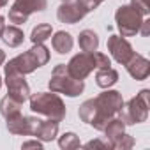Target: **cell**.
Masks as SVG:
<instances>
[{
	"mask_svg": "<svg viewBox=\"0 0 150 150\" xmlns=\"http://www.w3.org/2000/svg\"><path fill=\"white\" fill-rule=\"evenodd\" d=\"M125 69H127V72L131 74L134 80L143 81V80L148 78V74H150V62H148L143 55L134 53V55L129 58V62L125 64Z\"/></svg>",
	"mask_w": 150,
	"mask_h": 150,
	"instance_id": "13",
	"label": "cell"
},
{
	"mask_svg": "<svg viewBox=\"0 0 150 150\" xmlns=\"http://www.w3.org/2000/svg\"><path fill=\"white\" fill-rule=\"evenodd\" d=\"M48 60H50V50L44 44H34L28 51L11 58L4 65V71H18L21 74H30L35 69L46 65Z\"/></svg>",
	"mask_w": 150,
	"mask_h": 150,
	"instance_id": "2",
	"label": "cell"
},
{
	"mask_svg": "<svg viewBox=\"0 0 150 150\" xmlns=\"http://www.w3.org/2000/svg\"><path fill=\"white\" fill-rule=\"evenodd\" d=\"M78 44H80L81 51L94 53V51H97V48H99V37H97V34H96L94 30L87 28V30H81V32H80Z\"/></svg>",
	"mask_w": 150,
	"mask_h": 150,
	"instance_id": "18",
	"label": "cell"
},
{
	"mask_svg": "<svg viewBox=\"0 0 150 150\" xmlns=\"http://www.w3.org/2000/svg\"><path fill=\"white\" fill-rule=\"evenodd\" d=\"M4 28H6V18H4V16H0V35H2Z\"/></svg>",
	"mask_w": 150,
	"mask_h": 150,
	"instance_id": "29",
	"label": "cell"
},
{
	"mask_svg": "<svg viewBox=\"0 0 150 150\" xmlns=\"http://www.w3.org/2000/svg\"><path fill=\"white\" fill-rule=\"evenodd\" d=\"M7 120V131L13 134H23V136H35L37 127L41 124V118L37 117H25V115H16Z\"/></svg>",
	"mask_w": 150,
	"mask_h": 150,
	"instance_id": "10",
	"label": "cell"
},
{
	"mask_svg": "<svg viewBox=\"0 0 150 150\" xmlns=\"http://www.w3.org/2000/svg\"><path fill=\"white\" fill-rule=\"evenodd\" d=\"M30 110L37 115H42L46 118L62 122L65 118V104L55 92H37L30 97Z\"/></svg>",
	"mask_w": 150,
	"mask_h": 150,
	"instance_id": "4",
	"label": "cell"
},
{
	"mask_svg": "<svg viewBox=\"0 0 150 150\" xmlns=\"http://www.w3.org/2000/svg\"><path fill=\"white\" fill-rule=\"evenodd\" d=\"M48 87H50L51 92L64 94L67 97H76V96H80L85 90L83 80L72 78L71 74H69V71H67V65L65 64L55 65V69L51 71V78H50Z\"/></svg>",
	"mask_w": 150,
	"mask_h": 150,
	"instance_id": "5",
	"label": "cell"
},
{
	"mask_svg": "<svg viewBox=\"0 0 150 150\" xmlns=\"http://www.w3.org/2000/svg\"><path fill=\"white\" fill-rule=\"evenodd\" d=\"M72 44H74L72 35H71L69 32H65V30L55 32V35L51 37V46H53V50H55L57 53H60V55L69 53V51L72 50Z\"/></svg>",
	"mask_w": 150,
	"mask_h": 150,
	"instance_id": "14",
	"label": "cell"
},
{
	"mask_svg": "<svg viewBox=\"0 0 150 150\" xmlns=\"http://www.w3.org/2000/svg\"><path fill=\"white\" fill-rule=\"evenodd\" d=\"M148 106H150V90L143 88L136 97L129 99L127 104L122 106V110L118 111V118L125 125L141 124L148 118Z\"/></svg>",
	"mask_w": 150,
	"mask_h": 150,
	"instance_id": "6",
	"label": "cell"
},
{
	"mask_svg": "<svg viewBox=\"0 0 150 150\" xmlns=\"http://www.w3.org/2000/svg\"><path fill=\"white\" fill-rule=\"evenodd\" d=\"M87 16L85 9L78 4V2H62V6L58 7L57 11V18L58 21L62 23H67V25H74V23H78L80 20H83Z\"/></svg>",
	"mask_w": 150,
	"mask_h": 150,
	"instance_id": "12",
	"label": "cell"
},
{
	"mask_svg": "<svg viewBox=\"0 0 150 150\" xmlns=\"http://www.w3.org/2000/svg\"><path fill=\"white\" fill-rule=\"evenodd\" d=\"M6 74V85H7V96L20 101L21 104L30 97V87L25 80V74L18 71H4Z\"/></svg>",
	"mask_w": 150,
	"mask_h": 150,
	"instance_id": "9",
	"label": "cell"
},
{
	"mask_svg": "<svg viewBox=\"0 0 150 150\" xmlns=\"http://www.w3.org/2000/svg\"><path fill=\"white\" fill-rule=\"evenodd\" d=\"M101 2H103V0H101Z\"/></svg>",
	"mask_w": 150,
	"mask_h": 150,
	"instance_id": "34",
	"label": "cell"
},
{
	"mask_svg": "<svg viewBox=\"0 0 150 150\" xmlns=\"http://www.w3.org/2000/svg\"><path fill=\"white\" fill-rule=\"evenodd\" d=\"M21 148H37V150H41V148H42V141H39V139H30V141H25V143L21 145Z\"/></svg>",
	"mask_w": 150,
	"mask_h": 150,
	"instance_id": "28",
	"label": "cell"
},
{
	"mask_svg": "<svg viewBox=\"0 0 150 150\" xmlns=\"http://www.w3.org/2000/svg\"><path fill=\"white\" fill-rule=\"evenodd\" d=\"M0 2H2L4 6H7V2H9V0H0Z\"/></svg>",
	"mask_w": 150,
	"mask_h": 150,
	"instance_id": "31",
	"label": "cell"
},
{
	"mask_svg": "<svg viewBox=\"0 0 150 150\" xmlns=\"http://www.w3.org/2000/svg\"><path fill=\"white\" fill-rule=\"evenodd\" d=\"M51 34H53L51 25H50V23H41V25H37V27L32 28L30 41H32L34 44H44V41L51 37Z\"/></svg>",
	"mask_w": 150,
	"mask_h": 150,
	"instance_id": "20",
	"label": "cell"
},
{
	"mask_svg": "<svg viewBox=\"0 0 150 150\" xmlns=\"http://www.w3.org/2000/svg\"><path fill=\"white\" fill-rule=\"evenodd\" d=\"M48 7V0H14L9 9V21L23 25L32 13H41Z\"/></svg>",
	"mask_w": 150,
	"mask_h": 150,
	"instance_id": "8",
	"label": "cell"
},
{
	"mask_svg": "<svg viewBox=\"0 0 150 150\" xmlns=\"http://www.w3.org/2000/svg\"><path fill=\"white\" fill-rule=\"evenodd\" d=\"M103 131H104V134H106V139L111 143L113 139H117V138L125 131V124H124L120 118H115V117H113V118L106 124V127H104ZM110 146H111V145H110Z\"/></svg>",
	"mask_w": 150,
	"mask_h": 150,
	"instance_id": "21",
	"label": "cell"
},
{
	"mask_svg": "<svg viewBox=\"0 0 150 150\" xmlns=\"http://www.w3.org/2000/svg\"><path fill=\"white\" fill-rule=\"evenodd\" d=\"M85 148H111V146H110V141L94 139V141H88V143L85 145Z\"/></svg>",
	"mask_w": 150,
	"mask_h": 150,
	"instance_id": "26",
	"label": "cell"
},
{
	"mask_svg": "<svg viewBox=\"0 0 150 150\" xmlns=\"http://www.w3.org/2000/svg\"><path fill=\"white\" fill-rule=\"evenodd\" d=\"M2 7H4V4H2V2H0V9H2Z\"/></svg>",
	"mask_w": 150,
	"mask_h": 150,
	"instance_id": "33",
	"label": "cell"
},
{
	"mask_svg": "<svg viewBox=\"0 0 150 150\" xmlns=\"http://www.w3.org/2000/svg\"><path fill=\"white\" fill-rule=\"evenodd\" d=\"M0 113L4 115V118H11L21 113V103L13 99L11 96H6L2 101H0Z\"/></svg>",
	"mask_w": 150,
	"mask_h": 150,
	"instance_id": "19",
	"label": "cell"
},
{
	"mask_svg": "<svg viewBox=\"0 0 150 150\" xmlns=\"http://www.w3.org/2000/svg\"><path fill=\"white\" fill-rule=\"evenodd\" d=\"M103 67H111V60H110L108 55L99 53V51L78 53V55H74L67 64L69 74L72 78H76V80H85L94 69H103Z\"/></svg>",
	"mask_w": 150,
	"mask_h": 150,
	"instance_id": "3",
	"label": "cell"
},
{
	"mask_svg": "<svg viewBox=\"0 0 150 150\" xmlns=\"http://www.w3.org/2000/svg\"><path fill=\"white\" fill-rule=\"evenodd\" d=\"M76 2L85 9V13L88 14V13H92L94 9H97L99 6H101V0H76Z\"/></svg>",
	"mask_w": 150,
	"mask_h": 150,
	"instance_id": "25",
	"label": "cell"
},
{
	"mask_svg": "<svg viewBox=\"0 0 150 150\" xmlns=\"http://www.w3.org/2000/svg\"><path fill=\"white\" fill-rule=\"evenodd\" d=\"M118 81V72L113 67H103L96 72V83L101 88H110Z\"/></svg>",
	"mask_w": 150,
	"mask_h": 150,
	"instance_id": "17",
	"label": "cell"
},
{
	"mask_svg": "<svg viewBox=\"0 0 150 150\" xmlns=\"http://www.w3.org/2000/svg\"><path fill=\"white\" fill-rule=\"evenodd\" d=\"M0 88H2V78H0Z\"/></svg>",
	"mask_w": 150,
	"mask_h": 150,
	"instance_id": "32",
	"label": "cell"
},
{
	"mask_svg": "<svg viewBox=\"0 0 150 150\" xmlns=\"http://www.w3.org/2000/svg\"><path fill=\"white\" fill-rule=\"evenodd\" d=\"M134 138L132 136H129V134H125V132H122L117 139H113L110 145H111V148H117V150H129V148H132L134 146Z\"/></svg>",
	"mask_w": 150,
	"mask_h": 150,
	"instance_id": "23",
	"label": "cell"
},
{
	"mask_svg": "<svg viewBox=\"0 0 150 150\" xmlns=\"http://www.w3.org/2000/svg\"><path fill=\"white\" fill-rule=\"evenodd\" d=\"M124 106V99H122V94L117 92V90H108L99 94L96 99H88L85 101L81 106H80V118L92 125L94 129L97 131H103L106 127V124L115 117L118 115V111L122 110Z\"/></svg>",
	"mask_w": 150,
	"mask_h": 150,
	"instance_id": "1",
	"label": "cell"
},
{
	"mask_svg": "<svg viewBox=\"0 0 150 150\" xmlns=\"http://www.w3.org/2000/svg\"><path fill=\"white\" fill-rule=\"evenodd\" d=\"M108 51L111 53L113 60L125 65L129 62V58L134 55V50L131 46V42L120 35H110L108 37Z\"/></svg>",
	"mask_w": 150,
	"mask_h": 150,
	"instance_id": "11",
	"label": "cell"
},
{
	"mask_svg": "<svg viewBox=\"0 0 150 150\" xmlns=\"http://www.w3.org/2000/svg\"><path fill=\"white\" fill-rule=\"evenodd\" d=\"M143 16L131 6H120L115 13V23L122 37H132L138 34Z\"/></svg>",
	"mask_w": 150,
	"mask_h": 150,
	"instance_id": "7",
	"label": "cell"
},
{
	"mask_svg": "<svg viewBox=\"0 0 150 150\" xmlns=\"http://www.w3.org/2000/svg\"><path fill=\"white\" fill-rule=\"evenodd\" d=\"M58 146L62 150H74V148H80L81 143H80V138L74 132H65L58 138Z\"/></svg>",
	"mask_w": 150,
	"mask_h": 150,
	"instance_id": "22",
	"label": "cell"
},
{
	"mask_svg": "<svg viewBox=\"0 0 150 150\" xmlns=\"http://www.w3.org/2000/svg\"><path fill=\"white\" fill-rule=\"evenodd\" d=\"M131 7H134L141 16H148V13H150V2L148 0H131Z\"/></svg>",
	"mask_w": 150,
	"mask_h": 150,
	"instance_id": "24",
	"label": "cell"
},
{
	"mask_svg": "<svg viewBox=\"0 0 150 150\" xmlns=\"http://www.w3.org/2000/svg\"><path fill=\"white\" fill-rule=\"evenodd\" d=\"M138 34H141L143 37H148V34H150V20H148V18L141 21V25H139V30H138Z\"/></svg>",
	"mask_w": 150,
	"mask_h": 150,
	"instance_id": "27",
	"label": "cell"
},
{
	"mask_svg": "<svg viewBox=\"0 0 150 150\" xmlns=\"http://www.w3.org/2000/svg\"><path fill=\"white\" fill-rule=\"evenodd\" d=\"M4 62H6V51H4V50H0V67L4 65Z\"/></svg>",
	"mask_w": 150,
	"mask_h": 150,
	"instance_id": "30",
	"label": "cell"
},
{
	"mask_svg": "<svg viewBox=\"0 0 150 150\" xmlns=\"http://www.w3.org/2000/svg\"><path fill=\"white\" fill-rule=\"evenodd\" d=\"M0 39H2V41H4V44H7L9 48H18V46L23 42L25 34H23V30H21V28H18V25H11V27H7V25H6V28H4V32H2V35H0Z\"/></svg>",
	"mask_w": 150,
	"mask_h": 150,
	"instance_id": "16",
	"label": "cell"
},
{
	"mask_svg": "<svg viewBox=\"0 0 150 150\" xmlns=\"http://www.w3.org/2000/svg\"><path fill=\"white\" fill-rule=\"evenodd\" d=\"M58 134V122L57 120H41L39 127H37V132H35V138L41 139V141H53Z\"/></svg>",
	"mask_w": 150,
	"mask_h": 150,
	"instance_id": "15",
	"label": "cell"
}]
</instances>
